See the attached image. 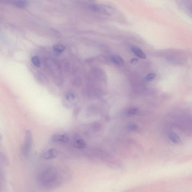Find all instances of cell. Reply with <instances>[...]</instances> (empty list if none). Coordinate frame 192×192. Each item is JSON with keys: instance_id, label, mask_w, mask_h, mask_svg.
I'll use <instances>...</instances> for the list:
<instances>
[{"instance_id": "6da1fadb", "label": "cell", "mask_w": 192, "mask_h": 192, "mask_svg": "<svg viewBox=\"0 0 192 192\" xmlns=\"http://www.w3.org/2000/svg\"><path fill=\"white\" fill-rule=\"evenodd\" d=\"M33 137L30 131H27L26 135L25 140L23 146L22 153L24 156H26L29 154L31 147Z\"/></svg>"}, {"instance_id": "7a4b0ae2", "label": "cell", "mask_w": 192, "mask_h": 192, "mask_svg": "<svg viewBox=\"0 0 192 192\" xmlns=\"http://www.w3.org/2000/svg\"><path fill=\"white\" fill-rule=\"evenodd\" d=\"M92 7L94 10H97L107 15H112L114 12V9L109 6L104 5H93Z\"/></svg>"}, {"instance_id": "3957f363", "label": "cell", "mask_w": 192, "mask_h": 192, "mask_svg": "<svg viewBox=\"0 0 192 192\" xmlns=\"http://www.w3.org/2000/svg\"><path fill=\"white\" fill-rule=\"evenodd\" d=\"M58 153L57 150L55 149H49L42 155L44 159L47 160L53 159L58 156Z\"/></svg>"}, {"instance_id": "277c9868", "label": "cell", "mask_w": 192, "mask_h": 192, "mask_svg": "<svg viewBox=\"0 0 192 192\" xmlns=\"http://www.w3.org/2000/svg\"><path fill=\"white\" fill-rule=\"evenodd\" d=\"M131 51L138 57L142 59H145L146 58V55L140 48L136 46H132L131 47Z\"/></svg>"}, {"instance_id": "5b68a950", "label": "cell", "mask_w": 192, "mask_h": 192, "mask_svg": "<svg viewBox=\"0 0 192 192\" xmlns=\"http://www.w3.org/2000/svg\"><path fill=\"white\" fill-rule=\"evenodd\" d=\"M52 140L54 142L67 143L68 139L65 135L61 134H55L52 137Z\"/></svg>"}, {"instance_id": "8992f818", "label": "cell", "mask_w": 192, "mask_h": 192, "mask_svg": "<svg viewBox=\"0 0 192 192\" xmlns=\"http://www.w3.org/2000/svg\"><path fill=\"white\" fill-rule=\"evenodd\" d=\"M111 60L116 65L121 66L124 64V60L121 56L118 55H113L111 57Z\"/></svg>"}, {"instance_id": "52a82bcc", "label": "cell", "mask_w": 192, "mask_h": 192, "mask_svg": "<svg viewBox=\"0 0 192 192\" xmlns=\"http://www.w3.org/2000/svg\"><path fill=\"white\" fill-rule=\"evenodd\" d=\"M12 4L14 6L19 8H23L28 6V2L24 1H15L12 2Z\"/></svg>"}, {"instance_id": "ba28073f", "label": "cell", "mask_w": 192, "mask_h": 192, "mask_svg": "<svg viewBox=\"0 0 192 192\" xmlns=\"http://www.w3.org/2000/svg\"><path fill=\"white\" fill-rule=\"evenodd\" d=\"M169 138L173 142L177 143L180 142V137L174 132H171L169 134Z\"/></svg>"}, {"instance_id": "9c48e42d", "label": "cell", "mask_w": 192, "mask_h": 192, "mask_svg": "<svg viewBox=\"0 0 192 192\" xmlns=\"http://www.w3.org/2000/svg\"><path fill=\"white\" fill-rule=\"evenodd\" d=\"M86 145V143L83 139H78L75 143L74 146L77 149H83Z\"/></svg>"}, {"instance_id": "30bf717a", "label": "cell", "mask_w": 192, "mask_h": 192, "mask_svg": "<svg viewBox=\"0 0 192 192\" xmlns=\"http://www.w3.org/2000/svg\"><path fill=\"white\" fill-rule=\"evenodd\" d=\"M53 49L58 52H62L65 49V46L62 45H57L53 47Z\"/></svg>"}, {"instance_id": "8fae6325", "label": "cell", "mask_w": 192, "mask_h": 192, "mask_svg": "<svg viewBox=\"0 0 192 192\" xmlns=\"http://www.w3.org/2000/svg\"><path fill=\"white\" fill-rule=\"evenodd\" d=\"M128 128L130 131H135L138 129V126L134 123H131L128 125Z\"/></svg>"}, {"instance_id": "7c38bea8", "label": "cell", "mask_w": 192, "mask_h": 192, "mask_svg": "<svg viewBox=\"0 0 192 192\" xmlns=\"http://www.w3.org/2000/svg\"><path fill=\"white\" fill-rule=\"evenodd\" d=\"M32 61L35 66L37 67H39L40 65V63L39 59L37 56H33L32 58Z\"/></svg>"}, {"instance_id": "4fadbf2b", "label": "cell", "mask_w": 192, "mask_h": 192, "mask_svg": "<svg viewBox=\"0 0 192 192\" xmlns=\"http://www.w3.org/2000/svg\"><path fill=\"white\" fill-rule=\"evenodd\" d=\"M66 99L68 101H73L75 99V96L72 93L69 92L67 95Z\"/></svg>"}, {"instance_id": "5bb4252c", "label": "cell", "mask_w": 192, "mask_h": 192, "mask_svg": "<svg viewBox=\"0 0 192 192\" xmlns=\"http://www.w3.org/2000/svg\"><path fill=\"white\" fill-rule=\"evenodd\" d=\"M156 75L154 73H151L150 74H148L146 76L145 80L147 81H150L151 80L154 79L156 77Z\"/></svg>"}, {"instance_id": "9a60e30c", "label": "cell", "mask_w": 192, "mask_h": 192, "mask_svg": "<svg viewBox=\"0 0 192 192\" xmlns=\"http://www.w3.org/2000/svg\"><path fill=\"white\" fill-rule=\"evenodd\" d=\"M137 109L136 108H131L128 110L127 113L130 115H134L137 113Z\"/></svg>"}, {"instance_id": "2e32d148", "label": "cell", "mask_w": 192, "mask_h": 192, "mask_svg": "<svg viewBox=\"0 0 192 192\" xmlns=\"http://www.w3.org/2000/svg\"><path fill=\"white\" fill-rule=\"evenodd\" d=\"M138 62V59L137 58H133L131 59V63L132 65H136Z\"/></svg>"}]
</instances>
